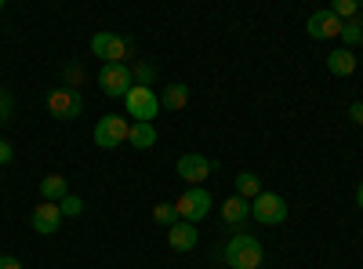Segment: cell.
I'll list each match as a JSON object with an SVG mask.
<instances>
[{
  "label": "cell",
  "instance_id": "10",
  "mask_svg": "<svg viewBox=\"0 0 363 269\" xmlns=\"http://www.w3.org/2000/svg\"><path fill=\"white\" fill-rule=\"evenodd\" d=\"M342 18L330 11V8H323V11H316V15H309V22H306V33L313 37V40H330V37H342Z\"/></svg>",
  "mask_w": 363,
  "mask_h": 269
},
{
  "label": "cell",
  "instance_id": "12",
  "mask_svg": "<svg viewBox=\"0 0 363 269\" xmlns=\"http://www.w3.org/2000/svg\"><path fill=\"white\" fill-rule=\"evenodd\" d=\"M167 244L174 248V251H193L196 244H200V229L193 226V222H174L171 229H167Z\"/></svg>",
  "mask_w": 363,
  "mask_h": 269
},
{
  "label": "cell",
  "instance_id": "9",
  "mask_svg": "<svg viewBox=\"0 0 363 269\" xmlns=\"http://www.w3.org/2000/svg\"><path fill=\"white\" fill-rule=\"evenodd\" d=\"M211 164L203 153H182L178 157V164H174V171L182 175V182H189V186H203L207 178H211Z\"/></svg>",
  "mask_w": 363,
  "mask_h": 269
},
{
  "label": "cell",
  "instance_id": "4",
  "mask_svg": "<svg viewBox=\"0 0 363 269\" xmlns=\"http://www.w3.org/2000/svg\"><path fill=\"white\" fill-rule=\"evenodd\" d=\"M124 109L128 116H135V124H153L157 113H160V95L153 92V87H131V92L124 95Z\"/></svg>",
  "mask_w": 363,
  "mask_h": 269
},
{
  "label": "cell",
  "instance_id": "26",
  "mask_svg": "<svg viewBox=\"0 0 363 269\" xmlns=\"http://www.w3.org/2000/svg\"><path fill=\"white\" fill-rule=\"evenodd\" d=\"M11 160H15V146L0 138V168H4V164H11Z\"/></svg>",
  "mask_w": 363,
  "mask_h": 269
},
{
  "label": "cell",
  "instance_id": "1",
  "mask_svg": "<svg viewBox=\"0 0 363 269\" xmlns=\"http://www.w3.org/2000/svg\"><path fill=\"white\" fill-rule=\"evenodd\" d=\"M222 258H225L229 269H262V262H265V248H262L258 236H251V233L240 229V233H233L229 241H225Z\"/></svg>",
  "mask_w": 363,
  "mask_h": 269
},
{
  "label": "cell",
  "instance_id": "19",
  "mask_svg": "<svg viewBox=\"0 0 363 269\" xmlns=\"http://www.w3.org/2000/svg\"><path fill=\"white\" fill-rule=\"evenodd\" d=\"M342 40H345V48H349V51L363 44V22H359V18H352V22H345V26H342Z\"/></svg>",
  "mask_w": 363,
  "mask_h": 269
},
{
  "label": "cell",
  "instance_id": "25",
  "mask_svg": "<svg viewBox=\"0 0 363 269\" xmlns=\"http://www.w3.org/2000/svg\"><path fill=\"white\" fill-rule=\"evenodd\" d=\"M11 106H15L11 95L4 92V87H0V121H8V116H11Z\"/></svg>",
  "mask_w": 363,
  "mask_h": 269
},
{
  "label": "cell",
  "instance_id": "29",
  "mask_svg": "<svg viewBox=\"0 0 363 269\" xmlns=\"http://www.w3.org/2000/svg\"><path fill=\"white\" fill-rule=\"evenodd\" d=\"M356 207L363 212V178H359V186H356Z\"/></svg>",
  "mask_w": 363,
  "mask_h": 269
},
{
  "label": "cell",
  "instance_id": "16",
  "mask_svg": "<svg viewBox=\"0 0 363 269\" xmlns=\"http://www.w3.org/2000/svg\"><path fill=\"white\" fill-rule=\"evenodd\" d=\"M186 102H189V87L186 84H182V80H174V84H167L164 87V95H160V106L164 109H186Z\"/></svg>",
  "mask_w": 363,
  "mask_h": 269
},
{
  "label": "cell",
  "instance_id": "6",
  "mask_svg": "<svg viewBox=\"0 0 363 269\" xmlns=\"http://www.w3.org/2000/svg\"><path fill=\"white\" fill-rule=\"evenodd\" d=\"M48 113L55 116V121H77V116L84 113L80 92H73V87H55V92L48 95Z\"/></svg>",
  "mask_w": 363,
  "mask_h": 269
},
{
  "label": "cell",
  "instance_id": "20",
  "mask_svg": "<svg viewBox=\"0 0 363 269\" xmlns=\"http://www.w3.org/2000/svg\"><path fill=\"white\" fill-rule=\"evenodd\" d=\"M131 77L138 87H153L157 80V66H149V62H131Z\"/></svg>",
  "mask_w": 363,
  "mask_h": 269
},
{
  "label": "cell",
  "instance_id": "7",
  "mask_svg": "<svg viewBox=\"0 0 363 269\" xmlns=\"http://www.w3.org/2000/svg\"><path fill=\"white\" fill-rule=\"evenodd\" d=\"M251 219L262 226H280L287 219V200L280 193H262L258 200H251Z\"/></svg>",
  "mask_w": 363,
  "mask_h": 269
},
{
  "label": "cell",
  "instance_id": "23",
  "mask_svg": "<svg viewBox=\"0 0 363 269\" xmlns=\"http://www.w3.org/2000/svg\"><path fill=\"white\" fill-rule=\"evenodd\" d=\"M58 207H62V219L69 215V219H77V215H84V200L77 197V193H69L62 204H58Z\"/></svg>",
  "mask_w": 363,
  "mask_h": 269
},
{
  "label": "cell",
  "instance_id": "18",
  "mask_svg": "<svg viewBox=\"0 0 363 269\" xmlns=\"http://www.w3.org/2000/svg\"><path fill=\"white\" fill-rule=\"evenodd\" d=\"M128 142H131L135 149H153V146H157V128H153V124H131Z\"/></svg>",
  "mask_w": 363,
  "mask_h": 269
},
{
  "label": "cell",
  "instance_id": "22",
  "mask_svg": "<svg viewBox=\"0 0 363 269\" xmlns=\"http://www.w3.org/2000/svg\"><path fill=\"white\" fill-rule=\"evenodd\" d=\"M330 11H335L338 18H356V11H359V0H335V4H330Z\"/></svg>",
  "mask_w": 363,
  "mask_h": 269
},
{
  "label": "cell",
  "instance_id": "24",
  "mask_svg": "<svg viewBox=\"0 0 363 269\" xmlns=\"http://www.w3.org/2000/svg\"><path fill=\"white\" fill-rule=\"evenodd\" d=\"M80 80H84V70L80 66H66V87H73V92H77Z\"/></svg>",
  "mask_w": 363,
  "mask_h": 269
},
{
  "label": "cell",
  "instance_id": "30",
  "mask_svg": "<svg viewBox=\"0 0 363 269\" xmlns=\"http://www.w3.org/2000/svg\"><path fill=\"white\" fill-rule=\"evenodd\" d=\"M0 11H4V0H0Z\"/></svg>",
  "mask_w": 363,
  "mask_h": 269
},
{
  "label": "cell",
  "instance_id": "5",
  "mask_svg": "<svg viewBox=\"0 0 363 269\" xmlns=\"http://www.w3.org/2000/svg\"><path fill=\"white\" fill-rule=\"evenodd\" d=\"M128 131H131V124L124 121V116L106 113V116H99V124H95V146L99 149H116V146L128 142Z\"/></svg>",
  "mask_w": 363,
  "mask_h": 269
},
{
  "label": "cell",
  "instance_id": "17",
  "mask_svg": "<svg viewBox=\"0 0 363 269\" xmlns=\"http://www.w3.org/2000/svg\"><path fill=\"white\" fill-rule=\"evenodd\" d=\"M262 193H265V190H262V178H258L255 171H240V175H236V197H244V200L251 204V200H258Z\"/></svg>",
  "mask_w": 363,
  "mask_h": 269
},
{
  "label": "cell",
  "instance_id": "14",
  "mask_svg": "<svg viewBox=\"0 0 363 269\" xmlns=\"http://www.w3.org/2000/svg\"><path fill=\"white\" fill-rule=\"evenodd\" d=\"M327 70L335 73V77H352L356 73V51H349V48L330 51L327 55Z\"/></svg>",
  "mask_w": 363,
  "mask_h": 269
},
{
  "label": "cell",
  "instance_id": "8",
  "mask_svg": "<svg viewBox=\"0 0 363 269\" xmlns=\"http://www.w3.org/2000/svg\"><path fill=\"white\" fill-rule=\"evenodd\" d=\"M99 87H102V95H109V99H124L135 87L131 66H102L99 70Z\"/></svg>",
  "mask_w": 363,
  "mask_h": 269
},
{
  "label": "cell",
  "instance_id": "2",
  "mask_svg": "<svg viewBox=\"0 0 363 269\" xmlns=\"http://www.w3.org/2000/svg\"><path fill=\"white\" fill-rule=\"evenodd\" d=\"M91 51H95V58H102V66H131L128 58H131L135 44L109 33V29H99V33L91 37Z\"/></svg>",
  "mask_w": 363,
  "mask_h": 269
},
{
  "label": "cell",
  "instance_id": "13",
  "mask_svg": "<svg viewBox=\"0 0 363 269\" xmlns=\"http://www.w3.org/2000/svg\"><path fill=\"white\" fill-rule=\"evenodd\" d=\"M247 219H251V204H247L244 197H229V200H222V222H225V226L240 229Z\"/></svg>",
  "mask_w": 363,
  "mask_h": 269
},
{
  "label": "cell",
  "instance_id": "3",
  "mask_svg": "<svg viewBox=\"0 0 363 269\" xmlns=\"http://www.w3.org/2000/svg\"><path fill=\"white\" fill-rule=\"evenodd\" d=\"M211 190H203V186H189L186 193H182L178 200H174V215L182 219V222H203L207 215H211Z\"/></svg>",
  "mask_w": 363,
  "mask_h": 269
},
{
  "label": "cell",
  "instance_id": "15",
  "mask_svg": "<svg viewBox=\"0 0 363 269\" xmlns=\"http://www.w3.org/2000/svg\"><path fill=\"white\" fill-rule=\"evenodd\" d=\"M40 197L51 200V204H62V200L69 197L66 175H44V178H40Z\"/></svg>",
  "mask_w": 363,
  "mask_h": 269
},
{
  "label": "cell",
  "instance_id": "21",
  "mask_svg": "<svg viewBox=\"0 0 363 269\" xmlns=\"http://www.w3.org/2000/svg\"><path fill=\"white\" fill-rule=\"evenodd\" d=\"M153 219H157L164 229H171V226L178 222V215H174V204H157V207H153Z\"/></svg>",
  "mask_w": 363,
  "mask_h": 269
},
{
  "label": "cell",
  "instance_id": "11",
  "mask_svg": "<svg viewBox=\"0 0 363 269\" xmlns=\"http://www.w3.org/2000/svg\"><path fill=\"white\" fill-rule=\"evenodd\" d=\"M29 222H33V229H37L40 236H55V233H58V226H62V207L51 204V200H44V204H37V207H33Z\"/></svg>",
  "mask_w": 363,
  "mask_h": 269
},
{
  "label": "cell",
  "instance_id": "31",
  "mask_svg": "<svg viewBox=\"0 0 363 269\" xmlns=\"http://www.w3.org/2000/svg\"><path fill=\"white\" fill-rule=\"evenodd\" d=\"M0 171H4V168H0ZM0 182H4V175H0Z\"/></svg>",
  "mask_w": 363,
  "mask_h": 269
},
{
  "label": "cell",
  "instance_id": "28",
  "mask_svg": "<svg viewBox=\"0 0 363 269\" xmlns=\"http://www.w3.org/2000/svg\"><path fill=\"white\" fill-rule=\"evenodd\" d=\"M0 269H22V262L11 258V255H0Z\"/></svg>",
  "mask_w": 363,
  "mask_h": 269
},
{
  "label": "cell",
  "instance_id": "27",
  "mask_svg": "<svg viewBox=\"0 0 363 269\" xmlns=\"http://www.w3.org/2000/svg\"><path fill=\"white\" fill-rule=\"evenodd\" d=\"M349 116H352V124L363 128V102H352V106H349Z\"/></svg>",
  "mask_w": 363,
  "mask_h": 269
}]
</instances>
